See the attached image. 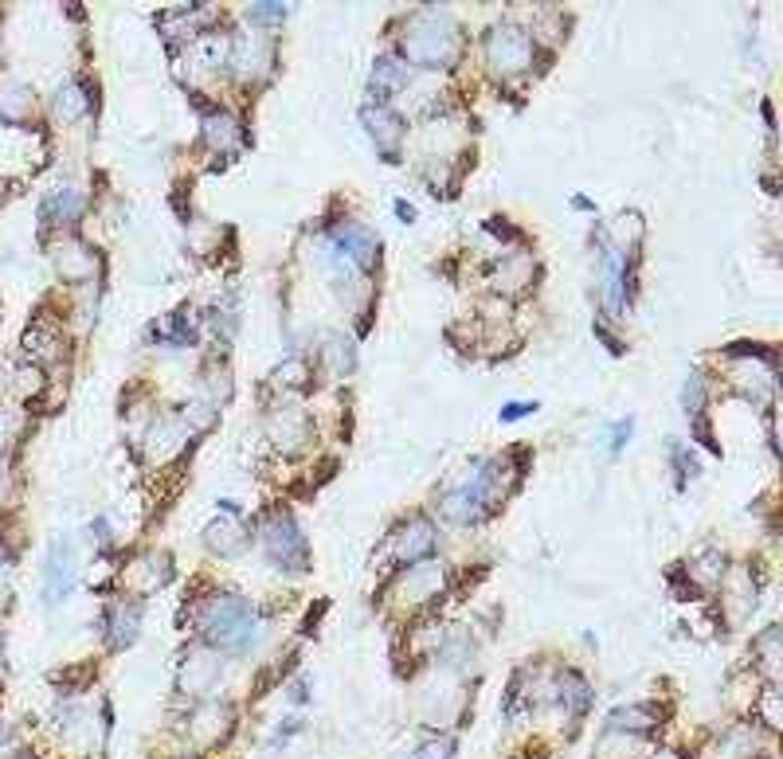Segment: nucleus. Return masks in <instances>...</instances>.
<instances>
[{
	"label": "nucleus",
	"mask_w": 783,
	"mask_h": 759,
	"mask_svg": "<svg viewBox=\"0 0 783 759\" xmlns=\"http://www.w3.org/2000/svg\"><path fill=\"white\" fill-rule=\"evenodd\" d=\"M228 67L239 71L243 79L263 75V71H271V47L263 44L259 36H235L228 51Z\"/></svg>",
	"instance_id": "15"
},
{
	"label": "nucleus",
	"mask_w": 783,
	"mask_h": 759,
	"mask_svg": "<svg viewBox=\"0 0 783 759\" xmlns=\"http://www.w3.org/2000/svg\"><path fill=\"white\" fill-rule=\"evenodd\" d=\"M443 580H447V572H443L439 564L408 568V576L396 580V599L408 603V607H423V603H431V599L443 591Z\"/></svg>",
	"instance_id": "10"
},
{
	"label": "nucleus",
	"mask_w": 783,
	"mask_h": 759,
	"mask_svg": "<svg viewBox=\"0 0 783 759\" xmlns=\"http://www.w3.org/2000/svg\"><path fill=\"white\" fill-rule=\"evenodd\" d=\"M435 525L427 521V517H412L408 525H400L396 533L388 536V556L396 560V564H419V560H427L431 552H435Z\"/></svg>",
	"instance_id": "6"
},
{
	"label": "nucleus",
	"mask_w": 783,
	"mask_h": 759,
	"mask_svg": "<svg viewBox=\"0 0 783 759\" xmlns=\"http://www.w3.org/2000/svg\"><path fill=\"white\" fill-rule=\"evenodd\" d=\"M533 282V259L529 255H506L494 267V290L498 294H525Z\"/></svg>",
	"instance_id": "21"
},
{
	"label": "nucleus",
	"mask_w": 783,
	"mask_h": 759,
	"mask_svg": "<svg viewBox=\"0 0 783 759\" xmlns=\"http://www.w3.org/2000/svg\"><path fill=\"white\" fill-rule=\"evenodd\" d=\"M0 490H4V482H0Z\"/></svg>",
	"instance_id": "43"
},
{
	"label": "nucleus",
	"mask_w": 783,
	"mask_h": 759,
	"mask_svg": "<svg viewBox=\"0 0 783 759\" xmlns=\"http://www.w3.org/2000/svg\"><path fill=\"white\" fill-rule=\"evenodd\" d=\"M141 630V607L138 603H110L106 607V634H110V646L122 650V646H134Z\"/></svg>",
	"instance_id": "17"
},
{
	"label": "nucleus",
	"mask_w": 783,
	"mask_h": 759,
	"mask_svg": "<svg viewBox=\"0 0 783 759\" xmlns=\"http://www.w3.org/2000/svg\"><path fill=\"white\" fill-rule=\"evenodd\" d=\"M290 701H294V705H306V701H310V697H306V681H298V685L290 689Z\"/></svg>",
	"instance_id": "40"
},
{
	"label": "nucleus",
	"mask_w": 783,
	"mask_h": 759,
	"mask_svg": "<svg viewBox=\"0 0 783 759\" xmlns=\"http://www.w3.org/2000/svg\"><path fill=\"white\" fill-rule=\"evenodd\" d=\"M220 677H224V662H220V654L212 650V646H200V650H192L185 658V666L177 673V689H181V697L188 701H208L212 697V689L220 685Z\"/></svg>",
	"instance_id": "5"
},
{
	"label": "nucleus",
	"mask_w": 783,
	"mask_h": 759,
	"mask_svg": "<svg viewBox=\"0 0 783 759\" xmlns=\"http://www.w3.org/2000/svg\"><path fill=\"white\" fill-rule=\"evenodd\" d=\"M181 447H188V423L185 419H177V415L157 419V423H153V431H149V454L165 462V458L181 454Z\"/></svg>",
	"instance_id": "19"
},
{
	"label": "nucleus",
	"mask_w": 783,
	"mask_h": 759,
	"mask_svg": "<svg viewBox=\"0 0 783 759\" xmlns=\"http://www.w3.org/2000/svg\"><path fill=\"white\" fill-rule=\"evenodd\" d=\"M737 384L744 396H752V400H764L772 388H776V372H772V364H740L737 368Z\"/></svg>",
	"instance_id": "26"
},
{
	"label": "nucleus",
	"mask_w": 783,
	"mask_h": 759,
	"mask_svg": "<svg viewBox=\"0 0 783 759\" xmlns=\"http://www.w3.org/2000/svg\"><path fill=\"white\" fill-rule=\"evenodd\" d=\"M631 431H635V423H631V419H619V423L611 427V439H607L611 454H619V450H623V443L631 439Z\"/></svg>",
	"instance_id": "36"
},
{
	"label": "nucleus",
	"mask_w": 783,
	"mask_h": 759,
	"mask_svg": "<svg viewBox=\"0 0 783 759\" xmlns=\"http://www.w3.org/2000/svg\"><path fill=\"white\" fill-rule=\"evenodd\" d=\"M204 540H208V548L220 552V556H239V552H243V540H247L243 525H239V505L224 501V517L208 525Z\"/></svg>",
	"instance_id": "16"
},
{
	"label": "nucleus",
	"mask_w": 783,
	"mask_h": 759,
	"mask_svg": "<svg viewBox=\"0 0 783 759\" xmlns=\"http://www.w3.org/2000/svg\"><path fill=\"white\" fill-rule=\"evenodd\" d=\"M51 255H55V270L67 282H87L94 270H98V255H94L83 239H75V235H67L63 243H55Z\"/></svg>",
	"instance_id": "12"
},
{
	"label": "nucleus",
	"mask_w": 783,
	"mask_h": 759,
	"mask_svg": "<svg viewBox=\"0 0 783 759\" xmlns=\"http://www.w3.org/2000/svg\"><path fill=\"white\" fill-rule=\"evenodd\" d=\"M247 20L251 24H282L286 20V4H247Z\"/></svg>",
	"instance_id": "32"
},
{
	"label": "nucleus",
	"mask_w": 783,
	"mask_h": 759,
	"mask_svg": "<svg viewBox=\"0 0 783 759\" xmlns=\"http://www.w3.org/2000/svg\"><path fill=\"white\" fill-rule=\"evenodd\" d=\"M302 732V716H290L286 724H278V732H275V740H271V748H278V744H286L290 736H298Z\"/></svg>",
	"instance_id": "37"
},
{
	"label": "nucleus",
	"mask_w": 783,
	"mask_h": 759,
	"mask_svg": "<svg viewBox=\"0 0 783 759\" xmlns=\"http://www.w3.org/2000/svg\"><path fill=\"white\" fill-rule=\"evenodd\" d=\"M333 251H341L349 263L357 270H369L376 263V255H380V239L372 235L369 227L361 224H341L333 227V243H329Z\"/></svg>",
	"instance_id": "9"
},
{
	"label": "nucleus",
	"mask_w": 783,
	"mask_h": 759,
	"mask_svg": "<svg viewBox=\"0 0 783 759\" xmlns=\"http://www.w3.org/2000/svg\"><path fill=\"white\" fill-rule=\"evenodd\" d=\"M275 380H286V388H306V380H310V372H306V360L294 357L286 360L282 368L275 372Z\"/></svg>",
	"instance_id": "31"
},
{
	"label": "nucleus",
	"mask_w": 783,
	"mask_h": 759,
	"mask_svg": "<svg viewBox=\"0 0 783 759\" xmlns=\"http://www.w3.org/2000/svg\"><path fill=\"white\" fill-rule=\"evenodd\" d=\"M607 239L615 243L611 251L615 255H635V247L643 243V216L639 212H619L615 220H611V227H607Z\"/></svg>",
	"instance_id": "22"
},
{
	"label": "nucleus",
	"mask_w": 783,
	"mask_h": 759,
	"mask_svg": "<svg viewBox=\"0 0 783 759\" xmlns=\"http://www.w3.org/2000/svg\"><path fill=\"white\" fill-rule=\"evenodd\" d=\"M701 403H705V384H701V376H690L686 388H682V407H686V415H697Z\"/></svg>",
	"instance_id": "35"
},
{
	"label": "nucleus",
	"mask_w": 783,
	"mask_h": 759,
	"mask_svg": "<svg viewBox=\"0 0 783 759\" xmlns=\"http://www.w3.org/2000/svg\"><path fill=\"white\" fill-rule=\"evenodd\" d=\"M361 122H365L369 137L376 141V149L384 157H396V145L404 141V118L396 110H388V106H365L361 110Z\"/></svg>",
	"instance_id": "14"
},
{
	"label": "nucleus",
	"mask_w": 783,
	"mask_h": 759,
	"mask_svg": "<svg viewBox=\"0 0 783 759\" xmlns=\"http://www.w3.org/2000/svg\"><path fill=\"white\" fill-rule=\"evenodd\" d=\"M693 576H701L705 583H721V580H725V556H717V552H705V556L693 564Z\"/></svg>",
	"instance_id": "30"
},
{
	"label": "nucleus",
	"mask_w": 783,
	"mask_h": 759,
	"mask_svg": "<svg viewBox=\"0 0 783 759\" xmlns=\"http://www.w3.org/2000/svg\"><path fill=\"white\" fill-rule=\"evenodd\" d=\"M310 435H314V423H310V415L298 403H282V407L271 411V419H267V439L278 450H286V454L306 447Z\"/></svg>",
	"instance_id": "7"
},
{
	"label": "nucleus",
	"mask_w": 783,
	"mask_h": 759,
	"mask_svg": "<svg viewBox=\"0 0 783 759\" xmlns=\"http://www.w3.org/2000/svg\"><path fill=\"white\" fill-rule=\"evenodd\" d=\"M462 28L455 24L451 12L443 8H423L408 16L404 24V63H419V67H451L459 59Z\"/></svg>",
	"instance_id": "2"
},
{
	"label": "nucleus",
	"mask_w": 783,
	"mask_h": 759,
	"mask_svg": "<svg viewBox=\"0 0 783 759\" xmlns=\"http://www.w3.org/2000/svg\"><path fill=\"white\" fill-rule=\"evenodd\" d=\"M263 552H267V560L275 568L290 572V576H302L310 568V544H306V536H302L298 521L290 513L271 517V525L263 533Z\"/></svg>",
	"instance_id": "3"
},
{
	"label": "nucleus",
	"mask_w": 783,
	"mask_h": 759,
	"mask_svg": "<svg viewBox=\"0 0 783 759\" xmlns=\"http://www.w3.org/2000/svg\"><path fill=\"white\" fill-rule=\"evenodd\" d=\"M8 435H12V415H8L4 407H0V447L8 443Z\"/></svg>",
	"instance_id": "39"
},
{
	"label": "nucleus",
	"mask_w": 783,
	"mask_h": 759,
	"mask_svg": "<svg viewBox=\"0 0 783 759\" xmlns=\"http://www.w3.org/2000/svg\"><path fill=\"white\" fill-rule=\"evenodd\" d=\"M51 110H55V118H59V122H79V118L91 110V98H87V90L79 87L75 79H67L63 87L55 90Z\"/></svg>",
	"instance_id": "23"
},
{
	"label": "nucleus",
	"mask_w": 783,
	"mask_h": 759,
	"mask_svg": "<svg viewBox=\"0 0 783 759\" xmlns=\"http://www.w3.org/2000/svg\"><path fill=\"white\" fill-rule=\"evenodd\" d=\"M756 716L764 720V728H780V693H776V689H768V693L760 697Z\"/></svg>",
	"instance_id": "34"
},
{
	"label": "nucleus",
	"mask_w": 783,
	"mask_h": 759,
	"mask_svg": "<svg viewBox=\"0 0 783 759\" xmlns=\"http://www.w3.org/2000/svg\"><path fill=\"white\" fill-rule=\"evenodd\" d=\"M325 364H329V372H333V376L353 372V364H357L353 345H349L345 337H329V341H325Z\"/></svg>",
	"instance_id": "29"
},
{
	"label": "nucleus",
	"mask_w": 783,
	"mask_h": 759,
	"mask_svg": "<svg viewBox=\"0 0 783 759\" xmlns=\"http://www.w3.org/2000/svg\"><path fill=\"white\" fill-rule=\"evenodd\" d=\"M553 697H556V705H560L568 716H584L588 709H592V689H588V681L572 670L556 673Z\"/></svg>",
	"instance_id": "18"
},
{
	"label": "nucleus",
	"mask_w": 783,
	"mask_h": 759,
	"mask_svg": "<svg viewBox=\"0 0 783 759\" xmlns=\"http://www.w3.org/2000/svg\"><path fill=\"white\" fill-rule=\"evenodd\" d=\"M75 587V548L67 540H55L47 552V572H44V599L55 607L59 599H67Z\"/></svg>",
	"instance_id": "8"
},
{
	"label": "nucleus",
	"mask_w": 783,
	"mask_h": 759,
	"mask_svg": "<svg viewBox=\"0 0 783 759\" xmlns=\"http://www.w3.org/2000/svg\"><path fill=\"white\" fill-rule=\"evenodd\" d=\"M650 759H682V756H678V752H654Z\"/></svg>",
	"instance_id": "42"
},
{
	"label": "nucleus",
	"mask_w": 783,
	"mask_h": 759,
	"mask_svg": "<svg viewBox=\"0 0 783 759\" xmlns=\"http://www.w3.org/2000/svg\"><path fill=\"white\" fill-rule=\"evenodd\" d=\"M231 728V709L228 705H220V701H200L192 716H188V732H192V740L196 744H220L224 736H228Z\"/></svg>",
	"instance_id": "13"
},
{
	"label": "nucleus",
	"mask_w": 783,
	"mask_h": 759,
	"mask_svg": "<svg viewBox=\"0 0 783 759\" xmlns=\"http://www.w3.org/2000/svg\"><path fill=\"white\" fill-rule=\"evenodd\" d=\"M408 83H412V71H408V63H404L400 55H380V59L372 63L369 87H372L376 98H388V94L404 90Z\"/></svg>",
	"instance_id": "20"
},
{
	"label": "nucleus",
	"mask_w": 783,
	"mask_h": 759,
	"mask_svg": "<svg viewBox=\"0 0 783 759\" xmlns=\"http://www.w3.org/2000/svg\"><path fill=\"white\" fill-rule=\"evenodd\" d=\"M533 59H537V44H533V36L525 32V28H517V24H498L490 36H486V63L498 71V75H525L529 67H533Z\"/></svg>",
	"instance_id": "4"
},
{
	"label": "nucleus",
	"mask_w": 783,
	"mask_h": 759,
	"mask_svg": "<svg viewBox=\"0 0 783 759\" xmlns=\"http://www.w3.org/2000/svg\"><path fill=\"white\" fill-rule=\"evenodd\" d=\"M455 756V740L451 736H431L419 752H415V759H451Z\"/></svg>",
	"instance_id": "33"
},
{
	"label": "nucleus",
	"mask_w": 783,
	"mask_h": 759,
	"mask_svg": "<svg viewBox=\"0 0 783 759\" xmlns=\"http://www.w3.org/2000/svg\"><path fill=\"white\" fill-rule=\"evenodd\" d=\"M200 634H204V646H212L216 654H235L243 658L247 650L259 646V615L247 599L239 595H212L200 611Z\"/></svg>",
	"instance_id": "1"
},
{
	"label": "nucleus",
	"mask_w": 783,
	"mask_h": 759,
	"mask_svg": "<svg viewBox=\"0 0 783 759\" xmlns=\"http://www.w3.org/2000/svg\"><path fill=\"white\" fill-rule=\"evenodd\" d=\"M396 216H400V220H412V216H415L412 204H396Z\"/></svg>",
	"instance_id": "41"
},
{
	"label": "nucleus",
	"mask_w": 783,
	"mask_h": 759,
	"mask_svg": "<svg viewBox=\"0 0 783 759\" xmlns=\"http://www.w3.org/2000/svg\"><path fill=\"white\" fill-rule=\"evenodd\" d=\"M752 654H756V662H760V670L764 673H780V662H783L780 630H776V626H772V630H764V634L752 642Z\"/></svg>",
	"instance_id": "28"
},
{
	"label": "nucleus",
	"mask_w": 783,
	"mask_h": 759,
	"mask_svg": "<svg viewBox=\"0 0 783 759\" xmlns=\"http://www.w3.org/2000/svg\"><path fill=\"white\" fill-rule=\"evenodd\" d=\"M658 724H662V713L654 705H619L603 720V736H631V740H639V736H650Z\"/></svg>",
	"instance_id": "11"
},
{
	"label": "nucleus",
	"mask_w": 783,
	"mask_h": 759,
	"mask_svg": "<svg viewBox=\"0 0 783 759\" xmlns=\"http://www.w3.org/2000/svg\"><path fill=\"white\" fill-rule=\"evenodd\" d=\"M239 122L231 118L228 110H204V141L212 145V149H231V145H239Z\"/></svg>",
	"instance_id": "24"
},
{
	"label": "nucleus",
	"mask_w": 783,
	"mask_h": 759,
	"mask_svg": "<svg viewBox=\"0 0 783 759\" xmlns=\"http://www.w3.org/2000/svg\"><path fill=\"white\" fill-rule=\"evenodd\" d=\"M40 216L44 220H59V224H75L83 216V196L75 188H59V192H51L40 204Z\"/></svg>",
	"instance_id": "25"
},
{
	"label": "nucleus",
	"mask_w": 783,
	"mask_h": 759,
	"mask_svg": "<svg viewBox=\"0 0 783 759\" xmlns=\"http://www.w3.org/2000/svg\"><path fill=\"white\" fill-rule=\"evenodd\" d=\"M32 102H36L32 87L12 83V87L0 90V118H4V122H20V118H28V114H32Z\"/></svg>",
	"instance_id": "27"
},
{
	"label": "nucleus",
	"mask_w": 783,
	"mask_h": 759,
	"mask_svg": "<svg viewBox=\"0 0 783 759\" xmlns=\"http://www.w3.org/2000/svg\"><path fill=\"white\" fill-rule=\"evenodd\" d=\"M525 411H533V403H506V407H502V419L513 423V419H521Z\"/></svg>",
	"instance_id": "38"
}]
</instances>
